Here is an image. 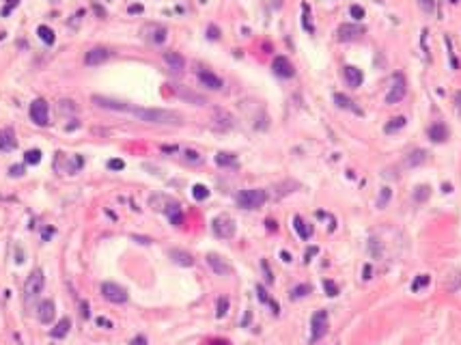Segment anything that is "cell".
<instances>
[{"instance_id":"obj_41","label":"cell","mask_w":461,"mask_h":345,"mask_svg":"<svg viewBox=\"0 0 461 345\" xmlns=\"http://www.w3.org/2000/svg\"><path fill=\"white\" fill-rule=\"evenodd\" d=\"M108 168H110V171H123V168H125V162H123V160H110V162H108Z\"/></svg>"},{"instance_id":"obj_1","label":"cell","mask_w":461,"mask_h":345,"mask_svg":"<svg viewBox=\"0 0 461 345\" xmlns=\"http://www.w3.org/2000/svg\"><path fill=\"white\" fill-rule=\"evenodd\" d=\"M129 115L138 117L144 123H156V125H181V115L173 110H162V108H129Z\"/></svg>"},{"instance_id":"obj_50","label":"cell","mask_w":461,"mask_h":345,"mask_svg":"<svg viewBox=\"0 0 461 345\" xmlns=\"http://www.w3.org/2000/svg\"><path fill=\"white\" fill-rule=\"evenodd\" d=\"M22 173H24V166H11V175H13V177H20Z\"/></svg>"},{"instance_id":"obj_56","label":"cell","mask_w":461,"mask_h":345,"mask_svg":"<svg viewBox=\"0 0 461 345\" xmlns=\"http://www.w3.org/2000/svg\"><path fill=\"white\" fill-rule=\"evenodd\" d=\"M268 229L274 231V229H276V222H274V220H268Z\"/></svg>"},{"instance_id":"obj_36","label":"cell","mask_w":461,"mask_h":345,"mask_svg":"<svg viewBox=\"0 0 461 345\" xmlns=\"http://www.w3.org/2000/svg\"><path fill=\"white\" fill-rule=\"evenodd\" d=\"M24 160H26L28 164H39V162H41V151H39V149H30V151H26Z\"/></svg>"},{"instance_id":"obj_57","label":"cell","mask_w":461,"mask_h":345,"mask_svg":"<svg viewBox=\"0 0 461 345\" xmlns=\"http://www.w3.org/2000/svg\"><path fill=\"white\" fill-rule=\"evenodd\" d=\"M450 3H457V0H450Z\"/></svg>"},{"instance_id":"obj_48","label":"cell","mask_w":461,"mask_h":345,"mask_svg":"<svg viewBox=\"0 0 461 345\" xmlns=\"http://www.w3.org/2000/svg\"><path fill=\"white\" fill-rule=\"evenodd\" d=\"M185 158H188L190 162H200V158H198L196 151H185Z\"/></svg>"},{"instance_id":"obj_42","label":"cell","mask_w":461,"mask_h":345,"mask_svg":"<svg viewBox=\"0 0 461 345\" xmlns=\"http://www.w3.org/2000/svg\"><path fill=\"white\" fill-rule=\"evenodd\" d=\"M446 47H448V56H450V65H452V69H459V63H457V59H455V54H452V45H450V39L446 37Z\"/></svg>"},{"instance_id":"obj_15","label":"cell","mask_w":461,"mask_h":345,"mask_svg":"<svg viewBox=\"0 0 461 345\" xmlns=\"http://www.w3.org/2000/svg\"><path fill=\"white\" fill-rule=\"evenodd\" d=\"M37 315H39V322H41V324H52V319H54V315H56L54 302H52V300H43L41 304H39Z\"/></svg>"},{"instance_id":"obj_32","label":"cell","mask_w":461,"mask_h":345,"mask_svg":"<svg viewBox=\"0 0 461 345\" xmlns=\"http://www.w3.org/2000/svg\"><path fill=\"white\" fill-rule=\"evenodd\" d=\"M429 280H431L429 274H418V276L414 278V283H412V291H420L423 287L429 285Z\"/></svg>"},{"instance_id":"obj_52","label":"cell","mask_w":461,"mask_h":345,"mask_svg":"<svg viewBox=\"0 0 461 345\" xmlns=\"http://www.w3.org/2000/svg\"><path fill=\"white\" fill-rule=\"evenodd\" d=\"M132 345H147V341H144V336H136L132 341Z\"/></svg>"},{"instance_id":"obj_5","label":"cell","mask_w":461,"mask_h":345,"mask_svg":"<svg viewBox=\"0 0 461 345\" xmlns=\"http://www.w3.org/2000/svg\"><path fill=\"white\" fill-rule=\"evenodd\" d=\"M405 91H407V84H405V78H403V74H394L392 76L390 91H388V95H386V102L388 104H399L403 97H405Z\"/></svg>"},{"instance_id":"obj_16","label":"cell","mask_w":461,"mask_h":345,"mask_svg":"<svg viewBox=\"0 0 461 345\" xmlns=\"http://www.w3.org/2000/svg\"><path fill=\"white\" fill-rule=\"evenodd\" d=\"M175 93L179 95L181 100L194 104V106H205V104H207L203 95H198V93H194V91H190V89H185V86H175Z\"/></svg>"},{"instance_id":"obj_54","label":"cell","mask_w":461,"mask_h":345,"mask_svg":"<svg viewBox=\"0 0 461 345\" xmlns=\"http://www.w3.org/2000/svg\"><path fill=\"white\" fill-rule=\"evenodd\" d=\"M280 257H282V261H287V263L291 261V255H289V253H285V251H282V253H280Z\"/></svg>"},{"instance_id":"obj_23","label":"cell","mask_w":461,"mask_h":345,"mask_svg":"<svg viewBox=\"0 0 461 345\" xmlns=\"http://www.w3.org/2000/svg\"><path fill=\"white\" fill-rule=\"evenodd\" d=\"M69 328H71V319L69 317H63L61 322L52 328V336H54V339H63V336L69 332Z\"/></svg>"},{"instance_id":"obj_51","label":"cell","mask_w":461,"mask_h":345,"mask_svg":"<svg viewBox=\"0 0 461 345\" xmlns=\"http://www.w3.org/2000/svg\"><path fill=\"white\" fill-rule=\"evenodd\" d=\"M136 242H140V244H151V239L149 237H142V235H134Z\"/></svg>"},{"instance_id":"obj_4","label":"cell","mask_w":461,"mask_h":345,"mask_svg":"<svg viewBox=\"0 0 461 345\" xmlns=\"http://www.w3.org/2000/svg\"><path fill=\"white\" fill-rule=\"evenodd\" d=\"M101 293H104V298H106L108 302H115V304H125L127 302L125 287H121L117 283H110V280L101 283Z\"/></svg>"},{"instance_id":"obj_28","label":"cell","mask_w":461,"mask_h":345,"mask_svg":"<svg viewBox=\"0 0 461 345\" xmlns=\"http://www.w3.org/2000/svg\"><path fill=\"white\" fill-rule=\"evenodd\" d=\"M216 164L218 166H235L237 160H235L233 154H224V151H220V154L216 156Z\"/></svg>"},{"instance_id":"obj_6","label":"cell","mask_w":461,"mask_h":345,"mask_svg":"<svg viewBox=\"0 0 461 345\" xmlns=\"http://www.w3.org/2000/svg\"><path fill=\"white\" fill-rule=\"evenodd\" d=\"M43 283H45L43 272H41V270H35V272H32V274L26 278V285H24V293H26V300L37 298V295L41 293V289H43Z\"/></svg>"},{"instance_id":"obj_35","label":"cell","mask_w":461,"mask_h":345,"mask_svg":"<svg viewBox=\"0 0 461 345\" xmlns=\"http://www.w3.org/2000/svg\"><path fill=\"white\" fill-rule=\"evenodd\" d=\"M313 291V287L311 285H297L293 291H291V298L297 300V298H304V295H309Z\"/></svg>"},{"instance_id":"obj_26","label":"cell","mask_w":461,"mask_h":345,"mask_svg":"<svg viewBox=\"0 0 461 345\" xmlns=\"http://www.w3.org/2000/svg\"><path fill=\"white\" fill-rule=\"evenodd\" d=\"M302 26L306 28V33H315V26H313V22H311V7L306 5V3H302Z\"/></svg>"},{"instance_id":"obj_33","label":"cell","mask_w":461,"mask_h":345,"mask_svg":"<svg viewBox=\"0 0 461 345\" xmlns=\"http://www.w3.org/2000/svg\"><path fill=\"white\" fill-rule=\"evenodd\" d=\"M405 121H407L405 117H397V119H392V121H390V123H388V125L384 127V132H386V134H390V132H397V130H401V127L405 125Z\"/></svg>"},{"instance_id":"obj_34","label":"cell","mask_w":461,"mask_h":345,"mask_svg":"<svg viewBox=\"0 0 461 345\" xmlns=\"http://www.w3.org/2000/svg\"><path fill=\"white\" fill-rule=\"evenodd\" d=\"M192 196L196 199V201H205L209 196V188L203 186V183H196V186L192 188Z\"/></svg>"},{"instance_id":"obj_43","label":"cell","mask_w":461,"mask_h":345,"mask_svg":"<svg viewBox=\"0 0 461 345\" xmlns=\"http://www.w3.org/2000/svg\"><path fill=\"white\" fill-rule=\"evenodd\" d=\"M261 266H263V272H265V280H268V283H274V276H272V272L268 268V261H261Z\"/></svg>"},{"instance_id":"obj_38","label":"cell","mask_w":461,"mask_h":345,"mask_svg":"<svg viewBox=\"0 0 461 345\" xmlns=\"http://www.w3.org/2000/svg\"><path fill=\"white\" fill-rule=\"evenodd\" d=\"M226 311H229V298H220L218 300V311H216V317H224Z\"/></svg>"},{"instance_id":"obj_17","label":"cell","mask_w":461,"mask_h":345,"mask_svg":"<svg viewBox=\"0 0 461 345\" xmlns=\"http://www.w3.org/2000/svg\"><path fill=\"white\" fill-rule=\"evenodd\" d=\"M343 74H345V80H347V84L353 86V89H358V86L365 82V76H362V71L358 67H353V65H347L343 69Z\"/></svg>"},{"instance_id":"obj_20","label":"cell","mask_w":461,"mask_h":345,"mask_svg":"<svg viewBox=\"0 0 461 345\" xmlns=\"http://www.w3.org/2000/svg\"><path fill=\"white\" fill-rule=\"evenodd\" d=\"M164 63L171 69L175 71H181L185 67V61H183V56L181 54H177V52H164Z\"/></svg>"},{"instance_id":"obj_58","label":"cell","mask_w":461,"mask_h":345,"mask_svg":"<svg viewBox=\"0 0 461 345\" xmlns=\"http://www.w3.org/2000/svg\"><path fill=\"white\" fill-rule=\"evenodd\" d=\"M203 3H205V0H203Z\"/></svg>"},{"instance_id":"obj_11","label":"cell","mask_w":461,"mask_h":345,"mask_svg":"<svg viewBox=\"0 0 461 345\" xmlns=\"http://www.w3.org/2000/svg\"><path fill=\"white\" fill-rule=\"evenodd\" d=\"M272 69H274V74L280 76V78H293L295 76V69H293V65H291V61L287 56H276L272 63Z\"/></svg>"},{"instance_id":"obj_8","label":"cell","mask_w":461,"mask_h":345,"mask_svg":"<svg viewBox=\"0 0 461 345\" xmlns=\"http://www.w3.org/2000/svg\"><path fill=\"white\" fill-rule=\"evenodd\" d=\"M214 233L222 239H231L235 235V222H233L229 216H218L214 220Z\"/></svg>"},{"instance_id":"obj_39","label":"cell","mask_w":461,"mask_h":345,"mask_svg":"<svg viewBox=\"0 0 461 345\" xmlns=\"http://www.w3.org/2000/svg\"><path fill=\"white\" fill-rule=\"evenodd\" d=\"M323 287H326V293L330 295V298H334V295L338 293V287H336V285L332 283V280H328V278H326V280H323Z\"/></svg>"},{"instance_id":"obj_40","label":"cell","mask_w":461,"mask_h":345,"mask_svg":"<svg viewBox=\"0 0 461 345\" xmlns=\"http://www.w3.org/2000/svg\"><path fill=\"white\" fill-rule=\"evenodd\" d=\"M349 13H351V18H355V20H362V18H365V9H362L360 5H353L351 9H349Z\"/></svg>"},{"instance_id":"obj_30","label":"cell","mask_w":461,"mask_h":345,"mask_svg":"<svg viewBox=\"0 0 461 345\" xmlns=\"http://www.w3.org/2000/svg\"><path fill=\"white\" fill-rule=\"evenodd\" d=\"M427 160V151H414L407 160H405V166H418V164H423Z\"/></svg>"},{"instance_id":"obj_9","label":"cell","mask_w":461,"mask_h":345,"mask_svg":"<svg viewBox=\"0 0 461 345\" xmlns=\"http://www.w3.org/2000/svg\"><path fill=\"white\" fill-rule=\"evenodd\" d=\"M336 35L341 41H355V39H360L365 35V28L358 26V24H341L336 30Z\"/></svg>"},{"instance_id":"obj_19","label":"cell","mask_w":461,"mask_h":345,"mask_svg":"<svg viewBox=\"0 0 461 345\" xmlns=\"http://www.w3.org/2000/svg\"><path fill=\"white\" fill-rule=\"evenodd\" d=\"M429 138L433 142H442V140H446L448 138V127L444 125V123H433L429 127Z\"/></svg>"},{"instance_id":"obj_7","label":"cell","mask_w":461,"mask_h":345,"mask_svg":"<svg viewBox=\"0 0 461 345\" xmlns=\"http://www.w3.org/2000/svg\"><path fill=\"white\" fill-rule=\"evenodd\" d=\"M311 341H319L328 332V311H317L311 317Z\"/></svg>"},{"instance_id":"obj_10","label":"cell","mask_w":461,"mask_h":345,"mask_svg":"<svg viewBox=\"0 0 461 345\" xmlns=\"http://www.w3.org/2000/svg\"><path fill=\"white\" fill-rule=\"evenodd\" d=\"M93 104H97L99 108H106V110H115V112H129V104L125 102H117V100H110V97H101V95H93Z\"/></svg>"},{"instance_id":"obj_49","label":"cell","mask_w":461,"mask_h":345,"mask_svg":"<svg viewBox=\"0 0 461 345\" xmlns=\"http://www.w3.org/2000/svg\"><path fill=\"white\" fill-rule=\"evenodd\" d=\"M455 106H457V112H459V117H461V91L455 93Z\"/></svg>"},{"instance_id":"obj_45","label":"cell","mask_w":461,"mask_h":345,"mask_svg":"<svg viewBox=\"0 0 461 345\" xmlns=\"http://www.w3.org/2000/svg\"><path fill=\"white\" fill-rule=\"evenodd\" d=\"M420 192H416V201H423V199H427V196H429V188H418Z\"/></svg>"},{"instance_id":"obj_12","label":"cell","mask_w":461,"mask_h":345,"mask_svg":"<svg viewBox=\"0 0 461 345\" xmlns=\"http://www.w3.org/2000/svg\"><path fill=\"white\" fill-rule=\"evenodd\" d=\"M207 263L212 266V270L216 272L218 276H229L231 272H233V268L229 266V263H226L222 257L216 255V253H209V255H207Z\"/></svg>"},{"instance_id":"obj_18","label":"cell","mask_w":461,"mask_h":345,"mask_svg":"<svg viewBox=\"0 0 461 345\" xmlns=\"http://www.w3.org/2000/svg\"><path fill=\"white\" fill-rule=\"evenodd\" d=\"M334 104H336V106L338 108H345V110H351V112H355V115H365V112H362L358 106H355V104L349 100V97H347V95H343V93H336L334 95Z\"/></svg>"},{"instance_id":"obj_47","label":"cell","mask_w":461,"mask_h":345,"mask_svg":"<svg viewBox=\"0 0 461 345\" xmlns=\"http://www.w3.org/2000/svg\"><path fill=\"white\" fill-rule=\"evenodd\" d=\"M97 326H101V328H112V322L106 317H97Z\"/></svg>"},{"instance_id":"obj_3","label":"cell","mask_w":461,"mask_h":345,"mask_svg":"<svg viewBox=\"0 0 461 345\" xmlns=\"http://www.w3.org/2000/svg\"><path fill=\"white\" fill-rule=\"evenodd\" d=\"M30 119H32V123L39 125V127L47 125V121H50V106H47L45 100L39 97L30 104Z\"/></svg>"},{"instance_id":"obj_13","label":"cell","mask_w":461,"mask_h":345,"mask_svg":"<svg viewBox=\"0 0 461 345\" xmlns=\"http://www.w3.org/2000/svg\"><path fill=\"white\" fill-rule=\"evenodd\" d=\"M108 56H110V52L106 50V47H93L91 52H86L84 63H86V65H91V67H95V65H101V63H106Z\"/></svg>"},{"instance_id":"obj_31","label":"cell","mask_w":461,"mask_h":345,"mask_svg":"<svg viewBox=\"0 0 461 345\" xmlns=\"http://www.w3.org/2000/svg\"><path fill=\"white\" fill-rule=\"evenodd\" d=\"M257 293H259V300H261V302H265V304H272L274 313H276V315H278V304L274 302V300L270 298V295H268V291L263 289V285H257Z\"/></svg>"},{"instance_id":"obj_22","label":"cell","mask_w":461,"mask_h":345,"mask_svg":"<svg viewBox=\"0 0 461 345\" xmlns=\"http://www.w3.org/2000/svg\"><path fill=\"white\" fill-rule=\"evenodd\" d=\"M171 259H173L175 263H179V266H185V268L194 266L192 255H190V253H185V251H179V248H173V251H171Z\"/></svg>"},{"instance_id":"obj_53","label":"cell","mask_w":461,"mask_h":345,"mask_svg":"<svg viewBox=\"0 0 461 345\" xmlns=\"http://www.w3.org/2000/svg\"><path fill=\"white\" fill-rule=\"evenodd\" d=\"M140 11H142L140 5H132V7H129V13H140Z\"/></svg>"},{"instance_id":"obj_2","label":"cell","mask_w":461,"mask_h":345,"mask_svg":"<svg viewBox=\"0 0 461 345\" xmlns=\"http://www.w3.org/2000/svg\"><path fill=\"white\" fill-rule=\"evenodd\" d=\"M265 201H268V192L261 188H250V190H241L237 194V205L241 210H259Z\"/></svg>"},{"instance_id":"obj_21","label":"cell","mask_w":461,"mask_h":345,"mask_svg":"<svg viewBox=\"0 0 461 345\" xmlns=\"http://www.w3.org/2000/svg\"><path fill=\"white\" fill-rule=\"evenodd\" d=\"M293 227H295L297 235H300L302 239H311L313 237V227L309 222L302 220V216H295V218H293Z\"/></svg>"},{"instance_id":"obj_46","label":"cell","mask_w":461,"mask_h":345,"mask_svg":"<svg viewBox=\"0 0 461 345\" xmlns=\"http://www.w3.org/2000/svg\"><path fill=\"white\" fill-rule=\"evenodd\" d=\"M420 5H423V9H425V11H433L435 0H420Z\"/></svg>"},{"instance_id":"obj_29","label":"cell","mask_w":461,"mask_h":345,"mask_svg":"<svg viewBox=\"0 0 461 345\" xmlns=\"http://www.w3.org/2000/svg\"><path fill=\"white\" fill-rule=\"evenodd\" d=\"M166 214H168V218H171V222H173V224H181L183 214H181V207H179V205H171V207H166Z\"/></svg>"},{"instance_id":"obj_25","label":"cell","mask_w":461,"mask_h":345,"mask_svg":"<svg viewBox=\"0 0 461 345\" xmlns=\"http://www.w3.org/2000/svg\"><path fill=\"white\" fill-rule=\"evenodd\" d=\"M15 147V136L11 130H0V149H13Z\"/></svg>"},{"instance_id":"obj_27","label":"cell","mask_w":461,"mask_h":345,"mask_svg":"<svg viewBox=\"0 0 461 345\" xmlns=\"http://www.w3.org/2000/svg\"><path fill=\"white\" fill-rule=\"evenodd\" d=\"M37 35H39V39H41L43 43H47V45H52L54 43V30L50 28V26H39L37 28Z\"/></svg>"},{"instance_id":"obj_55","label":"cell","mask_w":461,"mask_h":345,"mask_svg":"<svg viewBox=\"0 0 461 345\" xmlns=\"http://www.w3.org/2000/svg\"><path fill=\"white\" fill-rule=\"evenodd\" d=\"M82 315L88 317V304H86V302H82Z\"/></svg>"},{"instance_id":"obj_37","label":"cell","mask_w":461,"mask_h":345,"mask_svg":"<svg viewBox=\"0 0 461 345\" xmlns=\"http://www.w3.org/2000/svg\"><path fill=\"white\" fill-rule=\"evenodd\" d=\"M390 196H392V190H390V188H382V194H379V201H377V207H379V210H384L386 203L390 201Z\"/></svg>"},{"instance_id":"obj_14","label":"cell","mask_w":461,"mask_h":345,"mask_svg":"<svg viewBox=\"0 0 461 345\" xmlns=\"http://www.w3.org/2000/svg\"><path fill=\"white\" fill-rule=\"evenodd\" d=\"M198 80H200V84L207 86V89H212V91H220L222 89V80L218 78L216 74H212V71H207V69L198 71Z\"/></svg>"},{"instance_id":"obj_24","label":"cell","mask_w":461,"mask_h":345,"mask_svg":"<svg viewBox=\"0 0 461 345\" xmlns=\"http://www.w3.org/2000/svg\"><path fill=\"white\" fill-rule=\"evenodd\" d=\"M147 33H151L149 35V39L153 43H162V41H166V28L164 26H149L147 28Z\"/></svg>"},{"instance_id":"obj_44","label":"cell","mask_w":461,"mask_h":345,"mask_svg":"<svg viewBox=\"0 0 461 345\" xmlns=\"http://www.w3.org/2000/svg\"><path fill=\"white\" fill-rule=\"evenodd\" d=\"M207 37L209 39H220V30H218L216 26H209L207 28Z\"/></svg>"}]
</instances>
